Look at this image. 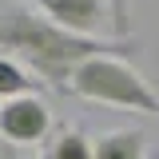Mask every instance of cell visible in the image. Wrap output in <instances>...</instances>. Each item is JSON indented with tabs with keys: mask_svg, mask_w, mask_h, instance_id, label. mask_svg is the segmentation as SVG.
Here are the masks:
<instances>
[{
	"mask_svg": "<svg viewBox=\"0 0 159 159\" xmlns=\"http://www.w3.org/2000/svg\"><path fill=\"white\" fill-rule=\"evenodd\" d=\"M123 40H88L72 36L40 16L28 4H0V56H20L48 88L68 92V80L84 60L96 56H127Z\"/></svg>",
	"mask_w": 159,
	"mask_h": 159,
	"instance_id": "obj_1",
	"label": "cell"
},
{
	"mask_svg": "<svg viewBox=\"0 0 159 159\" xmlns=\"http://www.w3.org/2000/svg\"><path fill=\"white\" fill-rule=\"evenodd\" d=\"M68 92L92 103H111V107H127V111H143V116H159V96L147 80L123 56H96L84 60L72 80Z\"/></svg>",
	"mask_w": 159,
	"mask_h": 159,
	"instance_id": "obj_2",
	"label": "cell"
},
{
	"mask_svg": "<svg viewBox=\"0 0 159 159\" xmlns=\"http://www.w3.org/2000/svg\"><path fill=\"white\" fill-rule=\"evenodd\" d=\"M48 131H52V111L40 96H16L0 103V139L8 147L44 143Z\"/></svg>",
	"mask_w": 159,
	"mask_h": 159,
	"instance_id": "obj_3",
	"label": "cell"
},
{
	"mask_svg": "<svg viewBox=\"0 0 159 159\" xmlns=\"http://www.w3.org/2000/svg\"><path fill=\"white\" fill-rule=\"evenodd\" d=\"M32 4L48 24H56L72 36H88V40H96V32L107 20L103 0H32Z\"/></svg>",
	"mask_w": 159,
	"mask_h": 159,
	"instance_id": "obj_4",
	"label": "cell"
},
{
	"mask_svg": "<svg viewBox=\"0 0 159 159\" xmlns=\"http://www.w3.org/2000/svg\"><path fill=\"white\" fill-rule=\"evenodd\" d=\"M147 139L139 127H119V131H103L92 139V159H143Z\"/></svg>",
	"mask_w": 159,
	"mask_h": 159,
	"instance_id": "obj_5",
	"label": "cell"
},
{
	"mask_svg": "<svg viewBox=\"0 0 159 159\" xmlns=\"http://www.w3.org/2000/svg\"><path fill=\"white\" fill-rule=\"evenodd\" d=\"M16 96H36V80L28 76L12 56H0V103Z\"/></svg>",
	"mask_w": 159,
	"mask_h": 159,
	"instance_id": "obj_6",
	"label": "cell"
},
{
	"mask_svg": "<svg viewBox=\"0 0 159 159\" xmlns=\"http://www.w3.org/2000/svg\"><path fill=\"white\" fill-rule=\"evenodd\" d=\"M44 159H92V139L84 131H76V127H64Z\"/></svg>",
	"mask_w": 159,
	"mask_h": 159,
	"instance_id": "obj_7",
	"label": "cell"
},
{
	"mask_svg": "<svg viewBox=\"0 0 159 159\" xmlns=\"http://www.w3.org/2000/svg\"><path fill=\"white\" fill-rule=\"evenodd\" d=\"M127 8H131V0H107V20H111V32L119 40L131 32V16H127Z\"/></svg>",
	"mask_w": 159,
	"mask_h": 159,
	"instance_id": "obj_8",
	"label": "cell"
},
{
	"mask_svg": "<svg viewBox=\"0 0 159 159\" xmlns=\"http://www.w3.org/2000/svg\"><path fill=\"white\" fill-rule=\"evenodd\" d=\"M0 159H20V155H16V151H0Z\"/></svg>",
	"mask_w": 159,
	"mask_h": 159,
	"instance_id": "obj_9",
	"label": "cell"
}]
</instances>
